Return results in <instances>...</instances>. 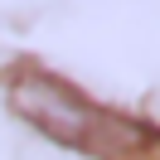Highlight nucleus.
<instances>
[{"instance_id":"nucleus-1","label":"nucleus","mask_w":160,"mask_h":160,"mask_svg":"<svg viewBox=\"0 0 160 160\" xmlns=\"http://www.w3.org/2000/svg\"><path fill=\"white\" fill-rule=\"evenodd\" d=\"M5 97H10L15 117H24L34 131H44L49 141L68 150H82L92 160H160V136L150 126L92 102L88 92H78L73 82L53 78L34 63H20L10 73Z\"/></svg>"}]
</instances>
